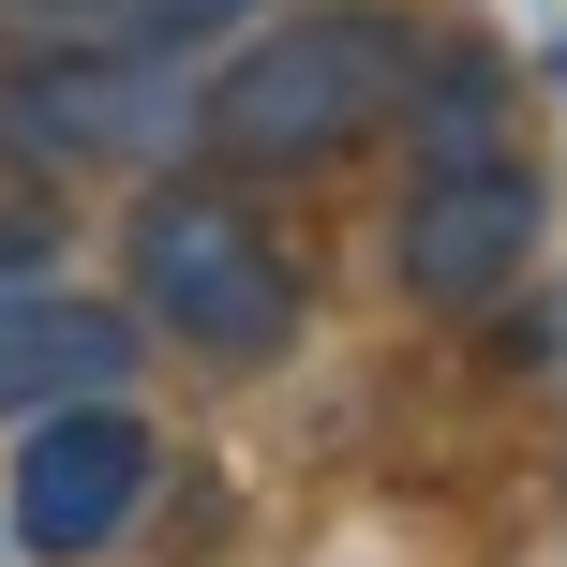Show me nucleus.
<instances>
[{
    "mask_svg": "<svg viewBox=\"0 0 567 567\" xmlns=\"http://www.w3.org/2000/svg\"><path fill=\"white\" fill-rule=\"evenodd\" d=\"M433 60V16H389V0H299V16L239 30L195 75V165L209 179H329L343 150H373L403 120Z\"/></svg>",
    "mask_w": 567,
    "mask_h": 567,
    "instance_id": "1",
    "label": "nucleus"
},
{
    "mask_svg": "<svg viewBox=\"0 0 567 567\" xmlns=\"http://www.w3.org/2000/svg\"><path fill=\"white\" fill-rule=\"evenodd\" d=\"M0 150L16 165H165L195 150V75L179 60H16L0 75Z\"/></svg>",
    "mask_w": 567,
    "mask_h": 567,
    "instance_id": "5",
    "label": "nucleus"
},
{
    "mask_svg": "<svg viewBox=\"0 0 567 567\" xmlns=\"http://www.w3.org/2000/svg\"><path fill=\"white\" fill-rule=\"evenodd\" d=\"M120 313L135 329H165L179 359L209 373H255L299 343V255L269 239V209L239 195V179H150L135 225H120Z\"/></svg>",
    "mask_w": 567,
    "mask_h": 567,
    "instance_id": "2",
    "label": "nucleus"
},
{
    "mask_svg": "<svg viewBox=\"0 0 567 567\" xmlns=\"http://www.w3.org/2000/svg\"><path fill=\"white\" fill-rule=\"evenodd\" d=\"M165 493V449H150L135 403H60V419L16 433V493H0V553L30 567H90L135 538V508Z\"/></svg>",
    "mask_w": 567,
    "mask_h": 567,
    "instance_id": "4",
    "label": "nucleus"
},
{
    "mask_svg": "<svg viewBox=\"0 0 567 567\" xmlns=\"http://www.w3.org/2000/svg\"><path fill=\"white\" fill-rule=\"evenodd\" d=\"M135 313L120 299H75V284H16L0 299V419H60V403H120L135 389Z\"/></svg>",
    "mask_w": 567,
    "mask_h": 567,
    "instance_id": "6",
    "label": "nucleus"
},
{
    "mask_svg": "<svg viewBox=\"0 0 567 567\" xmlns=\"http://www.w3.org/2000/svg\"><path fill=\"white\" fill-rule=\"evenodd\" d=\"M538 225H553V195H538V165H523V135L508 150H419L389 269H403L419 313H493L523 269H538Z\"/></svg>",
    "mask_w": 567,
    "mask_h": 567,
    "instance_id": "3",
    "label": "nucleus"
},
{
    "mask_svg": "<svg viewBox=\"0 0 567 567\" xmlns=\"http://www.w3.org/2000/svg\"><path fill=\"white\" fill-rule=\"evenodd\" d=\"M255 0H0V45L16 60H195Z\"/></svg>",
    "mask_w": 567,
    "mask_h": 567,
    "instance_id": "7",
    "label": "nucleus"
},
{
    "mask_svg": "<svg viewBox=\"0 0 567 567\" xmlns=\"http://www.w3.org/2000/svg\"><path fill=\"white\" fill-rule=\"evenodd\" d=\"M45 269H60V225H45L30 195H0V299H16V284H45Z\"/></svg>",
    "mask_w": 567,
    "mask_h": 567,
    "instance_id": "8",
    "label": "nucleus"
}]
</instances>
